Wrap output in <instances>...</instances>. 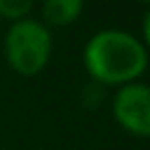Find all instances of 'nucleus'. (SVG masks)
Segmentation results:
<instances>
[{"label": "nucleus", "mask_w": 150, "mask_h": 150, "mask_svg": "<svg viewBox=\"0 0 150 150\" xmlns=\"http://www.w3.org/2000/svg\"><path fill=\"white\" fill-rule=\"evenodd\" d=\"M82 62L88 76L97 82L123 86L136 82L146 72L148 50L129 31L103 29L86 41Z\"/></svg>", "instance_id": "1"}, {"label": "nucleus", "mask_w": 150, "mask_h": 150, "mask_svg": "<svg viewBox=\"0 0 150 150\" xmlns=\"http://www.w3.org/2000/svg\"><path fill=\"white\" fill-rule=\"evenodd\" d=\"M52 52L54 37L50 29L35 19H23L13 23L4 35L6 62L21 76L39 74L50 64Z\"/></svg>", "instance_id": "2"}, {"label": "nucleus", "mask_w": 150, "mask_h": 150, "mask_svg": "<svg viewBox=\"0 0 150 150\" xmlns=\"http://www.w3.org/2000/svg\"><path fill=\"white\" fill-rule=\"evenodd\" d=\"M111 111L119 127L136 138H150V86L129 82L117 88Z\"/></svg>", "instance_id": "3"}, {"label": "nucleus", "mask_w": 150, "mask_h": 150, "mask_svg": "<svg viewBox=\"0 0 150 150\" xmlns=\"http://www.w3.org/2000/svg\"><path fill=\"white\" fill-rule=\"evenodd\" d=\"M84 11V4L80 0H47L41 6V15L47 25L54 27H66L72 25Z\"/></svg>", "instance_id": "4"}, {"label": "nucleus", "mask_w": 150, "mask_h": 150, "mask_svg": "<svg viewBox=\"0 0 150 150\" xmlns=\"http://www.w3.org/2000/svg\"><path fill=\"white\" fill-rule=\"evenodd\" d=\"M33 8H35V4L31 0H0V17L8 19L13 23L29 19Z\"/></svg>", "instance_id": "5"}, {"label": "nucleus", "mask_w": 150, "mask_h": 150, "mask_svg": "<svg viewBox=\"0 0 150 150\" xmlns=\"http://www.w3.org/2000/svg\"><path fill=\"white\" fill-rule=\"evenodd\" d=\"M142 35H144V47L150 50V6L146 8L142 19Z\"/></svg>", "instance_id": "6"}]
</instances>
